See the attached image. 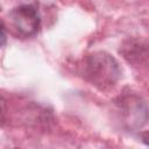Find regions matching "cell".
Returning <instances> with one entry per match:
<instances>
[{
	"label": "cell",
	"instance_id": "obj_4",
	"mask_svg": "<svg viewBox=\"0 0 149 149\" xmlns=\"http://www.w3.org/2000/svg\"><path fill=\"white\" fill-rule=\"evenodd\" d=\"M7 43V34H6V27L3 22L0 21V47H3Z\"/></svg>",
	"mask_w": 149,
	"mask_h": 149
},
{
	"label": "cell",
	"instance_id": "obj_3",
	"mask_svg": "<svg viewBox=\"0 0 149 149\" xmlns=\"http://www.w3.org/2000/svg\"><path fill=\"white\" fill-rule=\"evenodd\" d=\"M6 114H7L6 100L0 95V125H2L6 121Z\"/></svg>",
	"mask_w": 149,
	"mask_h": 149
},
{
	"label": "cell",
	"instance_id": "obj_2",
	"mask_svg": "<svg viewBox=\"0 0 149 149\" xmlns=\"http://www.w3.org/2000/svg\"><path fill=\"white\" fill-rule=\"evenodd\" d=\"M12 31L19 37H31L41 27V16L35 5L23 3L14 7L8 14Z\"/></svg>",
	"mask_w": 149,
	"mask_h": 149
},
{
	"label": "cell",
	"instance_id": "obj_5",
	"mask_svg": "<svg viewBox=\"0 0 149 149\" xmlns=\"http://www.w3.org/2000/svg\"><path fill=\"white\" fill-rule=\"evenodd\" d=\"M14 149H19V148H14Z\"/></svg>",
	"mask_w": 149,
	"mask_h": 149
},
{
	"label": "cell",
	"instance_id": "obj_1",
	"mask_svg": "<svg viewBox=\"0 0 149 149\" xmlns=\"http://www.w3.org/2000/svg\"><path fill=\"white\" fill-rule=\"evenodd\" d=\"M80 69L83 78L100 90H107L115 85L121 74V69L116 59L104 51L86 56L83 59Z\"/></svg>",
	"mask_w": 149,
	"mask_h": 149
}]
</instances>
